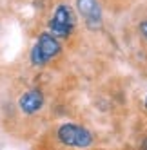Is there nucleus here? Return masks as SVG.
Instances as JSON below:
<instances>
[{
  "mask_svg": "<svg viewBox=\"0 0 147 150\" xmlns=\"http://www.w3.org/2000/svg\"><path fill=\"white\" fill-rule=\"evenodd\" d=\"M76 11L82 16L83 24L91 31H98L103 24V15L98 0H76Z\"/></svg>",
  "mask_w": 147,
  "mask_h": 150,
  "instance_id": "20e7f679",
  "label": "nucleus"
},
{
  "mask_svg": "<svg viewBox=\"0 0 147 150\" xmlns=\"http://www.w3.org/2000/svg\"><path fill=\"white\" fill-rule=\"evenodd\" d=\"M18 107L24 114H35L44 107V94L38 89H31L24 92L18 100Z\"/></svg>",
  "mask_w": 147,
  "mask_h": 150,
  "instance_id": "39448f33",
  "label": "nucleus"
},
{
  "mask_svg": "<svg viewBox=\"0 0 147 150\" xmlns=\"http://www.w3.org/2000/svg\"><path fill=\"white\" fill-rule=\"evenodd\" d=\"M60 42L58 38H55L53 35L49 33V31H46V33H42L36 40V44L33 45V49H31V63L36 67H42L46 65V63L49 60H53L55 56L60 54Z\"/></svg>",
  "mask_w": 147,
  "mask_h": 150,
  "instance_id": "f03ea898",
  "label": "nucleus"
},
{
  "mask_svg": "<svg viewBox=\"0 0 147 150\" xmlns=\"http://www.w3.org/2000/svg\"><path fill=\"white\" fill-rule=\"evenodd\" d=\"M143 105H145V110H147V96H145V101H143Z\"/></svg>",
  "mask_w": 147,
  "mask_h": 150,
  "instance_id": "6e6552de",
  "label": "nucleus"
},
{
  "mask_svg": "<svg viewBox=\"0 0 147 150\" xmlns=\"http://www.w3.org/2000/svg\"><path fill=\"white\" fill-rule=\"evenodd\" d=\"M56 137L64 146H75V148H87L94 141V136L91 130L75 123L60 125L56 130Z\"/></svg>",
  "mask_w": 147,
  "mask_h": 150,
  "instance_id": "f257e3e1",
  "label": "nucleus"
},
{
  "mask_svg": "<svg viewBox=\"0 0 147 150\" xmlns=\"http://www.w3.org/2000/svg\"><path fill=\"white\" fill-rule=\"evenodd\" d=\"M75 24H76V18H75V13H73L71 6L60 4L55 9L53 18L49 20V33L58 40L60 38H69L73 29H75Z\"/></svg>",
  "mask_w": 147,
  "mask_h": 150,
  "instance_id": "7ed1b4c3",
  "label": "nucleus"
},
{
  "mask_svg": "<svg viewBox=\"0 0 147 150\" xmlns=\"http://www.w3.org/2000/svg\"><path fill=\"white\" fill-rule=\"evenodd\" d=\"M140 148H142V150H147V136L142 139V145H140Z\"/></svg>",
  "mask_w": 147,
  "mask_h": 150,
  "instance_id": "0eeeda50",
  "label": "nucleus"
},
{
  "mask_svg": "<svg viewBox=\"0 0 147 150\" xmlns=\"http://www.w3.org/2000/svg\"><path fill=\"white\" fill-rule=\"evenodd\" d=\"M140 33L142 36L147 40V20H143V22H140Z\"/></svg>",
  "mask_w": 147,
  "mask_h": 150,
  "instance_id": "423d86ee",
  "label": "nucleus"
}]
</instances>
